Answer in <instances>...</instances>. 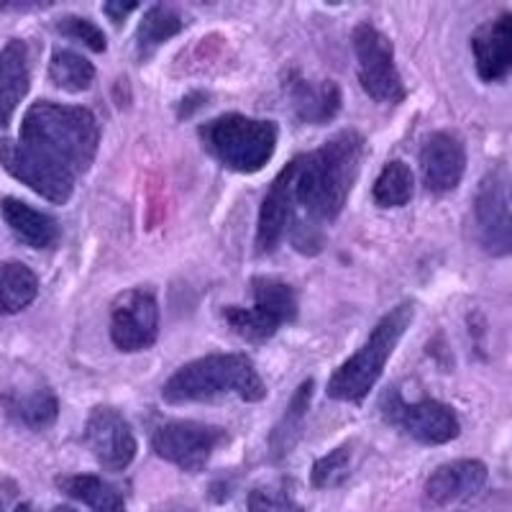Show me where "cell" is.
Wrapping results in <instances>:
<instances>
[{
	"label": "cell",
	"mask_w": 512,
	"mask_h": 512,
	"mask_svg": "<svg viewBox=\"0 0 512 512\" xmlns=\"http://www.w3.org/2000/svg\"><path fill=\"white\" fill-rule=\"evenodd\" d=\"M361 154H364V139L359 131L346 128L315 152L297 157L292 200L303 208L308 218L297 223L320 228V223H331L341 216L359 177Z\"/></svg>",
	"instance_id": "1"
},
{
	"label": "cell",
	"mask_w": 512,
	"mask_h": 512,
	"mask_svg": "<svg viewBox=\"0 0 512 512\" xmlns=\"http://www.w3.org/2000/svg\"><path fill=\"white\" fill-rule=\"evenodd\" d=\"M18 141L80 175L98 154L100 128L88 108L39 100L26 111Z\"/></svg>",
	"instance_id": "2"
},
{
	"label": "cell",
	"mask_w": 512,
	"mask_h": 512,
	"mask_svg": "<svg viewBox=\"0 0 512 512\" xmlns=\"http://www.w3.org/2000/svg\"><path fill=\"white\" fill-rule=\"evenodd\" d=\"M221 395H239L246 402L267 397V387L246 354H210L195 359L177 369L162 387V397L169 405L216 400Z\"/></svg>",
	"instance_id": "3"
},
{
	"label": "cell",
	"mask_w": 512,
	"mask_h": 512,
	"mask_svg": "<svg viewBox=\"0 0 512 512\" xmlns=\"http://www.w3.org/2000/svg\"><path fill=\"white\" fill-rule=\"evenodd\" d=\"M415 318V305L413 303H400L397 308H392L390 313L379 320L374 331L369 333V338L364 341L359 351H356L351 359H346L341 367L333 372V377L328 379V397L341 402H361L369 395V390H374V384L382 377L384 367H387V359L392 356V351L397 349L400 338L405 336V331L410 328Z\"/></svg>",
	"instance_id": "4"
},
{
	"label": "cell",
	"mask_w": 512,
	"mask_h": 512,
	"mask_svg": "<svg viewBox=\"0 0 512 512\" xmlns=\"http://www.w3.org/2000/svg\"><path fill=\"white\" fill-rule=\"evenodd\" d=\"M200 139L223 167L241 175H254L274 157L277 126L272 121H259L241 113H226L205 123L200 128Z\"/></svg>",
	"instance_id": "5"
},
{
	"label": "cell",
	"mask_w": 512,
	"mask_h": 512,
	"mask_svg": "<svg viewBox=\"0 0 512 512\" xmlns=\"http://www.w3.org/2000/svg\"><path fill=\"white\" fill-rule=\"evenodd\" d=\"M382 418L390 425L400 428L405 436L425 443V446H441V443L454 441L459 436L461 425L454 408H448L438 400L405 402L397 390L384 392L379 402Z\"/></svg>",
	"instance_id": "6"
},
{
	"label": "cell",
	"mask_w": 512,
	"mask_h": 512,
	"mask_svg": "<svg viewBox=\"0 0 512 512\" xmlns=\"http://www.w3.org/2000/svg\"><path fill=\"white\" fill-rule=\"evenodd\" d=\"M354 52L359 59V82L364 93L377 103H402L405 85L397 72L392 41L372 24H359L354 29Z\"/></svg>",
	"instance_id": "7"
},
{
	"label": "cell",
	"mask_w": 512,
	"mask_h": 512,
	"mask_svg": "<svg viewBox=\"0 0 512 512\" xmlns=\"http://www.w3.org/2000/svg\"><path fill=\"white\" fill-rule=\"evenodd\" d=\"M0 164H3L8 175L16 177L18 182H24L34 192H39L41 198H47L49 203L64 205L72 198L75 175L70 169L49 159L47 154L21 144V141L0 139Z\"/></svg>",
	"instance_id": "8"
},
{
	"label": "cell",
	"mask_w": 512,
	"mask_h": 512,
	"mask_svg": "<svg viewBox=\"0 0 512 512\" xmlns=\"http://www.w3.org/2000/svg\"><path fill=\"white\" fill-rule=\"evenodd\" d=\"M228 441V433L218 425L195 423V420H172L164 423L152 438L159 459L180 466L182 472H203L216 448Z\"/></svg>",
	"instance_id": "9"
},
{
	"label": "cell",
	"mask_w": 512,
	"mask_h": 512,
	"mask_svg": "<svg viewBox=\"0 0 512 512\" xmlns=\"http://www.w3.org/2000/svg\"><path fill=\"white\" fill-rule=\"evenodd\" d=\"M474 226L482 249L492 256H507L512 249L510 180L502 167L482 180L474 200Z\"/></svg>",
	"instance_id": "10"
},
{
	"label": "cell",
	"mask_w": 512,
	"mask_h": 512,
	"mask_svg": "<svg viewBox=\"0 0 512 512\" xmlns=\"http://www.w3.org/2000/svg\"><path fill=\"white\" fill-rule=\"evenodd\" d=\"M159 336V305L152 290H126L111 305V338L116 349L134 354L154 346Z\"/></svg>",
	"instance_id": "11"
},
{
	"label": "cell",
	"mask_w": 512,
	"mask_h": 512,
	"mask_svg": "<svg viewBox=\"0 0 512 512\" xmlns=\"http://www.w3.org/2000/svg\"><path fill=\"white\" fill-rule=\"evenodd\" d=\"M85 443L108 472H123L136 456V436L116 408H95L85 423Z\"/></svg>",
	"instance_id": "12"
},
{
	"label": "cell",
	"mask_w": 512,
	"mask_h": 512,
	"mask_svg": "<svg viewBox=\"0 0 512 512\" xmlns=\"http://www.w3.org/2000/svg\"><path fill=\"white\" fill-rule=\"evenodd\" d=\"M297 159H292L280 175L274 177L272 187L264 195L259 208V223H256V251L272 254L285 233L290 231V221L295 216V200H292V182H295Z\"/></svg>",
	"instance_id": "13"
},
{
	"label": "cell",
	"mask_w": 512,
	"mask_h": 512,
	"mask_svg": "<svg viewBox=\"0 0 512 512\" xmlns=\"http://www.w3.org/2000/svg\"><path fill=\"white\" fill-rule=\"evenodd\" d=\"M466 169L464 141L451 131H436L420 152V172L428 192H451L459 187Z\"/></svg>",
	"instance_id": "14"
},
{
	"label": "cell",
	"mask_w": 512,
	"mask_h": 512,
	"mask_svg": "<svg viewBox=\"0 0 512 512\" xmlns=\"http://www.w3.org/2000/svg\"><path fill=\"white\" fill-rule=\"evenodd\" d=\"M477 72L484 82L505 80L512 64V16L502 13L479 26L472 36Z\"/></svg>",
	"instance_id": "15"
},
{
	"label": "cell",
	"mask_w": 512,
	"mask_h": 512,
	"mask_svg": "<svg viewBox=\"0 0 512 512\" xmlns=\"http://www.w3.org/2000/svg\"><path fill=\"white\" fill-rule=\"evenodd\" d=\"M487 484V466L477 459H461L438 466L425 482V497L433 505H451V502L474 497Z\"/></svg>",
	"instance_id": "16"
},
{
	"label": "cell",
	"mask_w": 512,
	"mask_h": 512,
	"mask_svg": "<svg viewBox=\"0 0 512 512\" xmlns=\"http://www.w3.org/2000/svg\"><path fill=\"white\" fill-rule=\"evenodd\" d=\"M287 95H290L297 121L310 123V126H323L341 111V90L333 80L310 82L305 77H290Z\"/></svg>",
	"instance_id": "17"
},
{
	"label": "cell",
	"mask_w": 512,
	"mask_h": 512,
	"mask_svg": "<svg viewBox=\"0 0 512 512\" xmlns=\"http://www.w3.org/2000/svg\"><path fill=\"white\" fill-rule=\"evenodd\" d=\"M29 54L24 41H8L0 52V128L11 123L18 103L29 93Z\"/></svg>",
	"instance_id": "18"
},
{
	"label": "cell",
	"mask_w": 512,
	"mask_h": 512,
	"mask_svg": "<svg viewBox=\"0 0 512 512\" xmlns=\"http://www.w3.org/2000/svg\"><path fill=\"white\" fill-rule=\"evenodd\" d=\"M0 216L16 233V239H21L31 249H52L59 241L57 221L47 213L31 208L24 200L3 198L0 200Z\"/></svg>",
	"instance_id": "19"
},
{
	"label": "cell",
	"mask_w": 512,
	"mask_h": 512,
	"mask_svg": "<svg viewBox=\"0 0 512 512\" xmlns=\"http://www.w3.org/2000/svg\"><path fill=\"white\" fill-rule=\"evenodd\" d=\"M313 379H305L300 387L292 395L290 405L285 408V415L280 418V423L274 425L272 436H269V451H272L274 461H282L292 454L295 443L303 436V423L305 415H308L310 400H313Z\"/></svg>",
	"instance_id": "20"
},
{
	"label": "cell",
	"mask_w": 512,
	"mask_h": 512,
	"mask_svg": "<svg viewBox=\"0 0 512 512\" xmlns=\"http://www.w3.org/2000/svg\"><path fill=\"white\" fill-rule=\"evenodd\" d=\"M59 489L72 500H80L93 512H126L123 495L113 484L95 474H72V477H59Z\"/></svg>",
	"instance_id": "21"
},
{
	"label": "cell",
	"mask_w": 512,
	"mask_h": 512,
	"mask_svg": "<svg viewBox=\"0 0 512 512\" xmlns=\"http://www.w3.org/2000/svg\"><path fill=\"white\" fill-rule=\"evenodd\" d=\"M39 295V280L26 264L0 262V315H13L29 308Z\"/></svg>",
	"instance_id": "22"
},
{
	"label": "cell",
	"mask_w": 512,
	"mask_h": 512,
	"mask_svg": "<svg viewBox=\"0 0 512 512\" xmlns=\"http://www.w3.org/2000/svg\"><path fill=\"white\" fill-rule=\"evenodd\" d=\"M251 292H254V308L280 320V326L297 318V297L287 282L274 280V277H254Z\"/></svg>",
	"instance_id": "23"
},
{
	"label": "cell",
	"mask_w": 512,
	"mask_h": 512,
	"mask_svg": "<svg viewBox=\"0 0 512 512\" xmlns=\"http://www.w3.org/2000/svg\"><path fill=\"white\" fill-rule=\"evenodd\" d=\"M6 408L8 415H11L16 423L26 425V428H34V431L49 428V425L57 420L59 413L57 397L49 390H34L29 392V395L6 397Z\"/></svg>",
	"instance_id": "24"
},
{
	"label": "cell",
	"mask_w": 512,
	"mask_h": 512,
	"mask_svg": "<svg viewBox=\"0 0 512 512\" xmlns=\"http://www.w3.org/2000/svg\"><path fill=\"white\" fill-rule=\"evenodd\" d=\"M182 31L180 13L172 11L167 6H152L141 18L139 31H136V47H139V57L146 59L157 47H162L164 41L177 36Z\"/></svg>",
	"instance_id": "25"
},
{
	"label": "cell",
	"mask_w": 512,
	"mask_h": 512,
	"mask_svg": "<svg viewBox=\"0 0 512 512\" xmlns=\"http://www.w3.org/2000/svg\"><path fill=\"white\" fill-rule=\"evenodd\" d=\"M49 80L64 93H82L95 80V67L70 49H57L49 62Z\"/></svg>",
	"instance_id": "26"
},
{
	"label": "cell",
	"mask_w": 512,
	"mask_h": 512,
	"mask_svg": "<svg viewBox=\"0 0 512 512\" xmlns=\"http://www.w3.org/2000/svg\"><path fill=\"white\" fill-rule=\"evenodd\" d=\"M374 203L379 208H402L413 198V172L405 162H387L374 182Z\"/></svg>",
	"instance_id": "27"
},
{
	"label": "cell",
	"mask_w": 512,
	"mask_h": 512,
	"mask_svg": "<svg viewBox=\"0 0 512 512\" xmlns=\"http://www.w3.org/2000/svg\"><path fill=\"white\" fill-rule=\"evenodd\" d=\"M223 320L228 323L236 336H241L244 341L251 344H264L267 338H272L274 333L280 331V320H274L272 315H267L259 308H239V305H228L223 310Z\"/></svg>",
	"instance_id": "28"
},
{
	"label": "cell",
	"mask_w": 512,
	"mask_h": 512,
	"mask_svg": "<svg viewBox=\"0 0 512 512\" xmlns=\"http://www.w3.org/2000/svg\"><path fill=\"white\" fill-rule=\"evenodd\" d=\"M349 464H351V446H338L328 456L315 461L313 466V487L318 489H331L338 487L349 477Z\"/></svg>",
	"instance_id": "29"
},
{
	"label": "cell",
	"mask_w": 512,
	"mask_h": 512,
	"mask_svg": "<svg viewBox=\"0 0 512 512\" xmlns=\"http://www.w3.org/2000/svg\"><path fill=\"white\" fill-rule=\"evenodd\" d=\"M249 512H305L303 507L292 500V495L280 484L256 487L246 502Z\"/></svg>",
	"instance_id": "30"
},
{
	"label": "cell",
	"mask_w": 512,
	"mask_h": 512,
	"mask_svg": "<svg viewBox=\"0 0 512 512\" xmlns=\"http://www.w3.org/2000/svg\"><path fill=\"white\" fill-rule=\"evenodd\" d=\"M57 31L67 39H75L80 44H85L93 52H105V34L98 29V26L90 21V18H80V16H62L57 21Z\"/></svg>",
	"instance_id": "31"
},
{
	"label": "cell",
	"mask_w": 512,
	"mask_h": 512,
	"mask_svg": "<svg viewBox=\"0 0 512 512\" xmlns=\"http://www.w3.org/2000/svg\"><path fill=\"white\" fill-rule=\"evenodd\" d=\"M136 3H105L103 6V13L108 18H111L113 24H121L123 18L128 16V13H134L136 11Z\"/></svg>",
	"instance_id": "32"
},
{
	"label": "cell",
	"mask_w": 512,
	"mask_h": 512,
	"mask_svg": "<svg viewBox=\"0 0 512 512\" xmlns=\"http://www.w3.org/2000/svg\"><path fill=\"white\" fill-rule=\"evenodd\" d=\"M203 105H205V95H203V93L190 95V98L182 100V111H180V116H190L192 111H198V108H203Z\"/></svg>",
	"instance_id": "33"
},
{
	"label": "cell",
	"mask_w": 512,
	"mask_h": 512,
	"mask_svg": "<svg viewBox=\"0 0 512 512\" xmlns=\"http://www.w3.org/2000/svg\"><path fill=\"white\" fill-rule=\"evenodd\" d=\"M16 512H31V505H26V502H24V505L16 507Z\"/></svg>",
	"instance_id": "34"
}]
</instances>
